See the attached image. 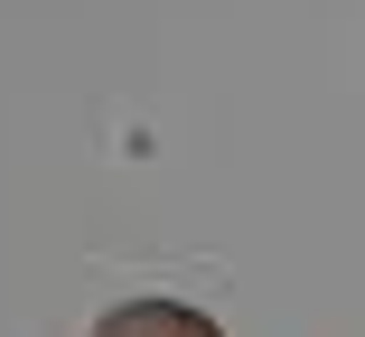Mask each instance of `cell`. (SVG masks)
I'll use <instances>...</instances> for the list:
<instances>
[{
  "label": "cell",
  "instance_id": "6da1fadb",
  "mask_svg": "<svg viewBox=\"0 0 365 337\" xmlns=\"http://www.w3.org/2000/svg\"><path fill=\"white\" fill-rule=\"evenodd\" d=\"M94 337H225L206 309H187V300H122Z\"/></svg>",
  "mask_w": 365,
  "mask_h": 337
}]
</instances>
